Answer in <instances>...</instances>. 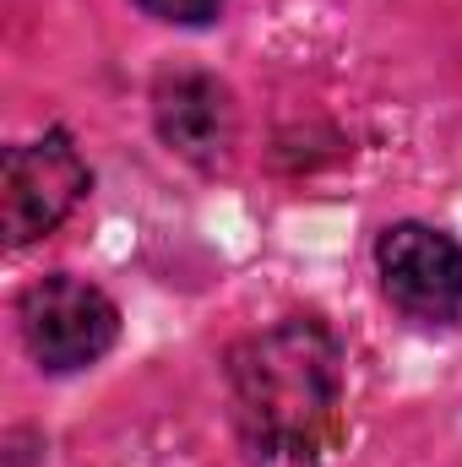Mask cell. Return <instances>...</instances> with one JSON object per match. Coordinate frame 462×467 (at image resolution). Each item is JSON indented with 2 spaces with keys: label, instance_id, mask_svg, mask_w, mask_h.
Wrapping results in <instances>:
<instances>
[{
  "label": "cell",
  "instance_id": "cell-6",
  "mask_svg": "<svg viewBox=\"0 0 462 467\" xmlns=\"http://www.w3.org/2000/svg\"><path fill=\"white\" fill-rule=\"evenodd\" d=\"M142 11H152L158 22H180V27H202L224 11V0H142Z\"/></svg>",
  "mask_w": 462,
  "mask_h": 467
},
{
  "label": "cell",
  "instance_id": "cell-1",
  "mask_svg": "<svg viewBox=\"0 0 462 467\" xmlns=\"http://www.w3.org/2000/svg\"><path fill=\"white\" fill-rule=\"evenodd\" d=\"M234 413L261 457L310 462L338 435L343 353L310 316H289L229 353Z\"/></svg>",
  "mask_w": 462,
  "mask_h": 467
},
{
  "label": "cell",
  "instance_id": "cell-4",
  "mask_svg": "<svg viewBox=\"0 0 462 467\" xmlns=\"http://www.w3.org/2000/svg\"><path fill=\"white\" fill-rule=\"evenodd\" d=\"M375 266L386 299L425 327L462 316V244L430 223H392L375 239Z\"/></svg>",
  "mask_w": 462,
  "mask_h": 467
},
{
  "label": "cell",
  "instance_id": "cell-3",
  "mask_svg": "<svg viewBox=\"0 0 462 467\" xmlns=\"http://www.w3.org/2000/svg\"><path fill=\"white\" fill-rule=\"evenodd\" d=\"M93 174L82 163V152L71 147V136H44V141H22L5 152L0 169V229L11 244H33L44 234H55L71 207L88 196Z\"/></svg>",
  "mask_w": 462,
  "mask_h": 467
},
{
  "label": "cell",
  "instance_id": "cell-5",
  "mask_svg": "<svg viewBox=\"0 0 462 467\" xmlns=\"http://www.w3.org/2000/svg\"><path fill=\"white\" fill-rule=\"evenodd\" d=\"M152 119H158V136L191 163H218L234 141L229 93H224V82H213L202 71L163 77L152 93Z\"/></svg>",
  "mask_w": 462,
  "mask_h": 467
},
{
  "label": "cell",
  "instance_id": "cell-2",
  "mask_svg": "<svg viewBox=\"0 0 462 467\" xmlns=\"http://www.w3.org/2000/svg\"><path fill=\"white\" fill-rule=\"evenodd\" d=\"M22 321V343L38 358V369L66 375V369H88L120 337V310L115 299L71 272H55L44 283H33L16 305Z\"/></svg>",
  "mask_w": 462,
  "mask_h": 467
}]
</instances>
